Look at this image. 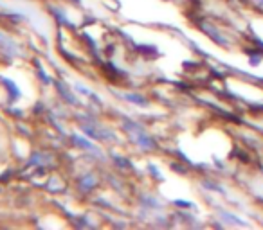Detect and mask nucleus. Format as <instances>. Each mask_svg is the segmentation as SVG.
<instances>
[{"instance_id": "f257e3e1", "label": "nucleus", "mask_w": 263, "mask_h": 230, "mask_svg": "<svg viewBox=\"0 0 263 230\" xmlns=\"http://www.w3.org/2000/svg\"><path fill=\"white\" fill-rule=\"evenodd\" d=\"M222 219H226L227 223H233V225H247V223L243 221V219H240V218H236L234 214H231V212H222Z\"/></svg>"}, {"instance_id": "f03ea898", "label": "nucleus", "mask_w": 263, "mask_h": 230, "mask_svg": "<svg viewBox=\"0 0 263 230\" xmlns=\"http://www.w3.org/2000/svg\"><path fill=\"white\" fill-rule=\"evenodd\" d=\"M128 99H132V102H137V104H146V101H144L143 97H139V95H126Z\"/></svg>"}, {"instance_id": "7ed1b4c3", "label": "nucleus", "mask_w": 263, "mask_h": 230, "mask_svg": "<svg viewBox=\"0 0 263 230\" xmlns=\"http://www.w3.org/2000/svg\"><path fill=\"white\" fill-rule=\"evenodd\" d=\"M258 2H259V4H263V0H258Z\"/></svg>"}]
</instances>
